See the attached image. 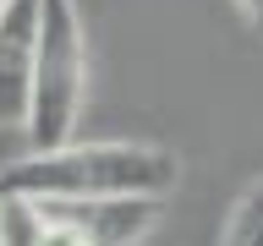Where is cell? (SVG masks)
I'll list each match as a JSON object with an SVG mask.
<instances>
[{
    "instance_id": "obj_1",
    "label": "cell",
    "mask_w": 263,
    "mask_h": 246,
    "mask_svg": "<svg viewBox=\"0 0 263 246\" xmlns=\"http://www.w3.org/2000/svg\"><path fill=\"white\" fill-rule=\"evenodd\" d=\"M181 159L154 142H71L33 148L0 170V192L33 197H170Z\"/></svg>"
},
{
    "instance_id": "obj_2",
    "label": "cell",
    "mask_w": 263,
    "mask_h": 246,
    "mask_svg": "<svg viewBox=\"0 0 263 246\" xmlns=\"http://www.w3.org/2000/svg\"><path fill=\"white\" fill-rule=\"evenodd\" d=\"M164 197H33L0 192V246H137Z\"/></svg>"
},
{
    "instance_id": "obj_3",
    "label": "cell",
    "mask_w": 263,
    "mask_h": 246,
    "mask_svg": "<svg viewBox=\"0 0 263 246\" xmlns=\"http://www.w3.org/2000/svg\"><path fill=\"white\" fill-rule=\"evenodd\" d=\"M82 93H88V38H82L77 0H44L39 16V55H33V93H28V131L33 148H61L77 131Z\"/></svg>"
},
{
    "instance_id": "obj_4",
    "label": "cell",
    "mask_w": 263,
    "mask_h": 246,
    "mask_svg": "<svg viewBox=\"0 0 263 246\" xmlns=\"http://www.w3.org/2000/svg\"><path fill=\"white\" fill-rule=\"evenodd\" d=\"M39 16H44V0H6L0 6V126H22L28 120Z\"/></svg>"
},
{
    "instance_id": "obj_5",
    "label": "cell",
    "mask_w": 263,
    "mask_h": 246,
    "mask_svg": "<svg viewBox=\"0 0 263 246\" xmlns=\"http://www.w3.org/2000/svg\"><path fill=\"white\" fill-rule=\"evenodd\" d=\"M219 246H263V180H252V186L236 197Z\"/></svg>"
},
{
    "instance_id": "obj_6",
    "label": "cell",
    "mask_w": 263,
    "mask_h": 246,
    "mask_svg": "<svg viewBox=\"0 0 263 246\" xmlns=\"http://www.w3.org/2000/svg\"><path fill=\"white\" fill-rule=\"evenodd\" d=\"M236 11H241L247 22H252V28L263 33V0H236Z\"/></svg>"
},
{
    "instance_id": "obj_7",
    "label": "cell",
    "mask_w": 263,
    "mask_h": 246,
    "mask_svg": "<svg viewBox=\"0 0 263 246\" xmlns=\"http://www.w3.org/2000/svg\"><path fill=\"white\" fill-rule=\"evenodd\" d=\"M0 6H6V0H0Z\"/></svg>"
}]
</instances>
